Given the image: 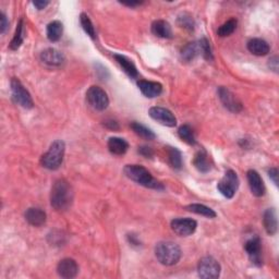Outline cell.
<instances>
[{"mask_svg": "<svg viewBox=\"0 0 279 279\" xmlns=\"http://www.w3.org/2000/svg\"><path fill=\"white\" fill-rule=\"evenodd\" d=\"M73 202V190L71 184L65 179L56 181L51 192L52 206L59 212H64L71 206Z\"/></svg>", "mask_w": 279, "mask_h": 279, "instance_id": "cell-1", "label": "cell"}, {"mask_svg": "<svg viewBox=\"0 0 279 279\" xmlns=\"http://www.w3.org/2000/svg\"><path fill=\"white\" fill-rule=\"evenodd\" d=\"M125 175L131 179L132 181L136 182L140 185H143L145 188L155 189V190H163L164 185L155 179L152 173L148 171L143 166L140 165H127L123 169Z\"/></svg>", "mask_w": 279, "mask_h": 279, "instance_id": "cell-2", "label": "cell"}, {"mask_svg": "<svg viewBox=\"0 0 279 279\" xmlns=\"http://www.w3.org/2000/svg\"><path fill=\"white\" fill-rule=\"evenodd\" d=\"M155 256L160 264L172 266L180 261L181 249L180 246L171 241H162L155 246Z\"/></svg>", "mask_w": 279, "mask_h": 279, "instance_id": "cell-3", "label": "cell"}, {"mask_svg": "<svg viewBox=\"0 0 279 279\" xmlns=\"http://www.w3.org/2000/svg\"><path fill=\"white\" fill-rule=\"evenodd\" d=\"M66 144L64 141L56 140L53 142L47 153L42 156L41 163L43 167L49 170H57L64 162Z\"/></svg>", "mask_w": 279, "mask_h": 279, "instance_id": "cell-4", "label": "cell"}, {"mask_svg": "<svg viewBox=\"0 0 279 279\" xmlns=\"http://www.w3.org/2000/svg\"><path fill=\"white\" fill-rule=\"evenodd\" d=\"M10 86H11L12 97H14L15 102L17 104H19L20 106L27 109L33 108L34 103H33L32 96H31L28 90L24 88L23 84L20 82V80H18L17 78H12Z\"/></svg>", "mask_w": 279, "mask_h": 279, "instance_id": "cell-5", "label": "cell"}, {"mask_svg": "<svg viewBox=\"0 0 279 279\" xmlns=\"http://www.w3.org/2000/svg\"><path fill=\"white\" fill-rule=\"evenodd\" d=\"M239 178L233 170H228L217 184V190L227 198H232L239 188Z\"/></svg>", "mask_w": 279, "mask_h": 279, "instance_id": "cell-6", "label": "cell"}, {"mask_svg": "<svg viewBox=\"0 0 279 279\" xmlns=\"http://www.w3.org/2000/svg\"><path fill=\"white\" fill-rule=\"evenodd\" d=\"M86 99H88V103L91 105V107L98 111L105 110L109 105L107 93L99 88V86L95 85L91 86L88 92H86Z\"/></svg>", "mask_w": 279, "mask_h": 279, "instance_id": "cell-7", "label": "cell"}, {"mask_svg": "<svg viewBox=\"0 0 279 279\" xmlns=\"http://www.w3.org/2000/svg\"><path fill=\"white\" fill-rule=\"evenodd\" d=\"M198 276L205 279H215L220 275V265L212 256H205L201 258L197 265Z\"/></svg>", "mask_w": 279, "mask_h": 279, "instance_id": "cell-8", "label": "cell"}, {"mask_svg": "<svg viewBox=\"0 0 279 279\" xmlns=\"http://www.w3.org/2000/svg\"><path fill=\"white\" fill-rule=\"evenodd\" d=\"M197 222L192 218H176L171 221V229L173 232L180 237H188L193 234L196 230Z\"/></svg>", "mask_w": 279, "mask_h": 279, "instance_id": "cell-9", "label": "cell"}, {"mask_svg": "<svg viewBox=\"0 0 279 279\" xmlns=\"http://www.w3.org/2000/svg\"><path fill=\"white\" fill-rule=\"evenodd\" d=\"M148 114L153 118L154 120L158 121L160 125L166 127H176L177 125V118L175 117L171 111L164 107H152L148 110Z\"/></svg>", "mask_w": 279, "mask_h": 279, "instance_id": "cell-10", "label": "cell"}, {"mask_svg": "<svg viewBox=\"0 0 279 279\" xmlns=\"http://www.w3.org/2000/svg\"><path fill=\"white\" fill-rule=\"evenodd\" d=\"M245 252L247 253V256H249L250 261L256 266L262 265V246H261V240L258 237H254L250 240L246 241V243L244 245Z\"/></svg>", "mask_w": 279, "mask_h": 279, "instance_id": "cell-11", "label": "cell"}, {"mask_svg": "<svg viewBox=\"0 0 279 279\" xmlns=\"http://www.w3.org/2000/svg\"><path fill=\"white\" fill-rule=\"evenodd\" d=\"M218 95L220 102L228 110L232 111V113H239V111L242 110V105L238 101L237 97L224 86L218 89Z\"/></svg>", "mask_w": 279, "mask_h": 279, "instance_id": "cell-12", "label": "cell"}, {"mask_svg": "<svg viewBox=\"0 0 279 279\" xmlns=\"http://www.w3.org/2000/svg\"><path fill=\"white\" fill-rule=\"evenodd\" d=\"M247 182L252 192V194L256 197H261L265 194V184L263 182V179L259 176V173L256 170L250 169L246 173Z\"/></svg>", "mask_w": 279, "mask_h": 279, "instance_id": "cell-13", "label": "cell"}, {"mask_svg": "<svg viewBox=\"0 0 279 279\" xmlns=\"http://www.w3.org/2000/svg\"><path fill=\"white\" fill-rule=\"evenodd\" d=\"M57 271L61 278H74L79 274V265L73 258L67 257L61 259L59 262L57 266Z\"/></svg>", "mask_w": 279, "mask_h": 279, "instance_id": "cell-14", "label": "cell"}, {"mask_svg": "<svg viewBox=\"0 0 279 279\" xmlns=\"http://www.w3.org/2000/svg\"><path fill=\"white\" fill-rule=\"evenodd\" d=\"M41 60L51 67H59L65 63V56L55 48H47L41 54Z\"/></svg>", "mask_w": 279, "mask_h": 279, "instance_id": "cell-15", "label": "cell"}, {"mask_svg": "<svg viewBox=\"0 0 279 279\" xmlns=\"http://www.w3.org/2000/svg\"><path fill=\"white\" fill-rule=\"evenodd\" d=\"M138 86L142 92V94L148 98L157 97L163 92L162 84L153 81H146V80H140L138 82Z\"/></svg>", "mask_w": 279, "mask_h": 279, "instance_id": "cell-16", "label": "cell"}, {"mask_svg": "<svg viewBox=\"0 0 279 279\" xmlns=\"http://www.w3.org/2000/svg\"><path fill=\"white\" fill-rule=\"evenodd\" d=\"M46 213L44 210L37 207H31L27 209L26 212V219L30 225L34 227H41L46 222Z\"/></svg>", "mask_w": 279, "mask_h": 279, "instance_id": "cell-17", "label": "cell"}, {"mask_svg": "<svg viewBox=\"0 0 279 279\" xmlns=\"http://www.w3.org/2000/svg\"><path fill=\"white\" fill-rule=\"evenodd\" d=\"M263 225L266 232L269 235H274L278 229V221L276 210L274 208H268L265 210L263 216Z\"/></svg>", "mask_w": 279, "mask_h": 279, "instance_id": "cell-18", "label": "cell"}, {"mask_svg": "<svg viewBox=\"0 0 279 279\" xmlns=\"http://www.w3.org/2000/svg\"><path fill=\"white\" fill-rule=\"evenodd\" d=\"M247 49L255 56H265L270 51L268 43L262 39H252L247 42Z\"/></svg>", "mask_w": 279, "mask_h": 279, "instance_id": "cell-19", "label": "cell"}, {"mask_svg": "<svg viewBox=\"0 0 279 279\" xmlns=\"http://www.w3.org/2000/svg\"><path fill=\"white\" fill-rule=\"evenodd\" d=\"M151 29H152V33L155 36L160 37V39H171L172 37V31H171L170 24L164 20H157L153 22Z\"/></svg>", "mask_w": 279, "mask_h": 279, "instance_id": "cell-20", "label": "cell"}, {"mask_svg": "<svg viewBox=\"0 0 279 279\" xmlns=\"http://www.w3.org/2000/svg\"><path fill=\"white\" fill-rule=\"evenodd\" d=\"M107 146L111 154L118 155V156H119V155H123L127 153L128 148H129V143L125 139L114 136V138H110L108 140Z\"/></svg>", "mask_w": 279, "mask_h": 279, "instance_id": "cell-21", "label": "cell"}, {"mask_svg": "<svg viewBox=\"0 0 279 279\" xmlns=\"http://www.w3.org/2000/svg\"><path fill=\"white\" fill-rule=\"evenodd\" d=\"M114 57H115L117 63L119 64L120 67L122 68V70L125 71L130 78H132V79L138 78L139 72H138V70H136V67L134 66V64L132 63L131 60L127 58L126 56H122V55H119V54H115Z\"/></svg>", "mask_w": 279, "mask_h": 279, "instance_id": "cell-22", "label": "cell"}, {"mask_svg": "<svg viewBox=\"0 0 279 279\" xmlns=\"http://www.w3.org/2000/svg\"><path fill=\"white\" fill-rule=\"evenodd\" d=\"M193 165L200 172H203V173L208 172L210 170V163L208 160L207 153L204 150L198 151L194 156Z\"/></svg>", "mask_w": 279, "mask_h": 279, "instance_id": "cell-23", "label": "cell"}, {"mask_svg": "<svg viewBox=\"0 0 279 279\" xmlns=\"http://www.w3.org/2000/svg\"><path fill=\"white\" fill-rule=\"evenodd\" d=\"M47 39L51 42H58L64 33V26L60 21H53L47 26Z\"/></svg>", "mask_w": 279, "mask_h": 279, "instance_id": "cell-24", "label": "cell"}, {"mask_svg": "<svg viewBox=\"0 0 279 279\" xmlns=\"http://www.w3.org/2000/svg\"><path fill=\"white\" fill-rule=\"evenodd\" d=\"M198 54H201L200 44H198V42H192L182 48L181 59L185 61V63H190Z\"/></svg>", "mask_w": 279, "mask_h": 279, "instance_id": "cell-25", "label": "cell"}, {"mask_svg": "<svg viewBox=\"0 0 279 279\" xmlns=\"http://www.w3.org/2000/svg\"><path fill=\"white\" fill-rule=\"evenodd\" d=\"M23 41H24V21H23V19H21V20L18 23L14 39H12V41L10 43L11 51H18V49L20 48V46L22 45Z\"/></svg>", "mask_w": 279, "mask_h": 279, "instance_id": "cell-26", "label": "cell"}, {"mask_svg": "<svg viewBox=\"0 0 279 279\" xmlns=\"http://www.w3.org/2000/svg\"><path fill=\"white\" fill-rule=\"evenodd\" d=\"M185 209L189 210V212L197 214V215L205 216V217H207V218H215L216 217L215 210L205 206V205H203V204H190V205L185 207Z\"/></svg>", "mask_w": 279, "mask_h": 279, "instance_id": "cell-27", "label": "cell"}, {"mask_svg": "<svg viewBox=\"0 0 279 279\" xmlns=\"http://www.w3.org/2000/svg\"><path fill=\"white\" fill-rule=\"evenodd\" d=\"M131 129L134 131L135 134H138L141 138H143L145 140H154L156 138V135L152 131L151 129H148L147 127H145L144 125H142L140 122H136L133 121L131 122V125H130Z\"/></svg>", "mask_w": 279, "mask_h": 279, "instance_id": "cell-28", "label": "cell"}, {"mask_svg": "<svg viewBox=\"0 0 279 279\" xmlns=\"http://www.w3.org/2000/svg\"><path fill=\"white\" fill-rule=\"evenodd\" d=\"M178 134L180 136V139L184 141L185 143H188L189 145H195L196 140L193 130L189 125H183L178 130Z\"/></svg>", "mask_w": 279, "mask_h": 279, "instance_id": "cell-29", "label": "cell"}, {"mask_svg": "<svg viewBox=\"0 0 279 279\" xmlns=\"http://www.w3.org/2000/svg\"><path fill=\"white\" fill-rule=\"evenodd\" d=\"M168 158L172 168L177 170L181 169L182 167V155L181 152L176 147H168Z\"/></svg>", "mask_w": 279, "mask_h": 279, "instance_id": "cell-30", "label": "cell"}, {"mask_svg": "<svg viewBox=\"0 0 279 279\" xmlns=\"http://www.w3.org/2000/svg\"><path fill=\"white\" fill-rule=\"evenodd\" d=\"M80 23H81L84 32L88 34L92 40H95V37H96L95 28H94V26H93L90 17L86 14H81V16H80Z\"/></svg>", "mask_w": 279, "mask_h": 279, "instance_id": "cell-31", "label": "cell"}, {"mask_svg": "<svg viewBox=\"0 0 279 279\" xmlns=\"http://www.w3.org/2000/svg\"><path fill=\"white\" fill-rule=\"evenodd\" d=\"M237 24L238 22L235 19H230V20H228L227 22L222 24L221 27H219L218 31H217V34H218V36L220 37H226L231 35L235 31V29H237Z\"/></svg>", "mask_w": 279, "mask_h": 279, "instance_id": "cell-32", "label": "cell"}, {"mask_svg": "<svg viewBox=\"0 0 279 279\" xmlns=\"http://www.w3.org/2000/svg\"><path fill=\"white\" fill-rule=\"evenodd\" d=\"M198 44H200V51H201V54L204 57V59L212 61L214 59V56H213L212 47H210V45H209L208 40L205 39V37H203V39L198 41Z\"/></svg>", "mask_w": 279, "mask_h": 279, "instance_id": "cell-33", "label": "cell"}, {"mask_svg": "<svg viewBox=\"0 0 279 279\" xmlns=\"http://www.w3.org/2000/svg\"><path fill=\"white\" fill-rule=\"evenodd\" d=\"M178 24L179 27L188 30V31H193L194 30V20L190 15L188 14H183L181 16H179L178 18Z\"/></svg>", "mask_w": 279, "mask_h": 279, "instance_id": "cell-34", "label": "cell"}, {"mask_svg": "<svg viewBox=\"0 0 279 279\" xmlns=\"http://www.w3.org/2000/svg\"><path fill=\"white\" fill-rule=\"evenodd\" d=\"M142 156H144L146 158H151L153 157V155H154V151L152 150L151 147H148V146H141L139 147V151H138Z\"/></svg>", "mask_w": 279, "mask_h": 279, "instance_id": "cell-35", "label": "cell"}, {"mask_svg": "<svg viewBox=\"0 0 279 279\" xmlns=\"http://www.w3.org/2000/svg\"><path fill=\"white\" fill-rule=\"evenodd\" d=\"M9 27V22L7 20V17L5 16V14L0 15V31L4 34L6 32V30Z\"/></svg>", "mask_w": 279, "mask_h": 279, "instance_id": "cell-36", "label": "cell"}, {"mask_svg": "<svg viewBox=\"0 0 279 279\" xmlns=\"http://www.w3.org/2000/svg\"><path fill=\"white\" fill-rule=\"evenodd\" d=\"M268 176L275 183V185H278V169L277 168H270L268 170Z\"/></svg>", "mask_w": 279, "mask_h": 279, "instance_id": "cell-37", "label": "cell"}, {"mask_svg": "<svg viewBox=\"0 0 279 279\" xmlns=\"http://www.w3.org/2000/svg\"><path fill=\"white\" fill-rule=\"evenodd\" d=\"M33 5L37 10H43L49 5V2H46V0H36V2H33Z\"/></svg>", "mask_w": 279, "mask_h": 279, "instance_id": "cell-38", "label": "cell"}, {"mask_svg": "<svg viewBox=\"0 0 279 279\" xmlns=\"http://www.w3.org/2000/svg\"><path fill=\"white\" fill-rule=\"evenodd\" d=\"M268 65L270 67V69H272L275 72L278 71V58H277V56H275V57H272L271 59H269Z\"/></svg>", "mask_w": 279, "mask_h": 279, "instance_id": "cell-39", "label": "cell"}, {"mask_svg": "<svg viewBox=\"0 0 279 279\" xmlns=\"http://www.w3.org/2000/svg\"><path fill=\"white\" fill-rule=\"evenodd\" d=\"M105 126H106L108 129H111V130H118L119 129V126H118V123L116 121H106L105 122Z\"/></svg>", "mask_w": 279, "mask_h": 279, "instance_id": "cell-40", "label": "cell"}, {"mask_svg": "<svg viewBox=\"0 0 279 279\" xmlns=\"http://www.w3.org/2000/svg\"><path fill=\"white\" fill-rule=\"evenodd\" d=\"M121 4L125 5V6H128V7H135V6H140L143 3H142V2H131V3H121Z\"/></svg>", "mask_w": 279, "mask_h": 279, "instance_id": "cell-41", "label": "cell"}]
</instances>
